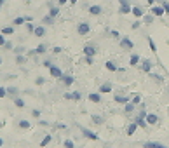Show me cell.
Instances as JSON below:
<instances>
[{"mask_svg": "<svg viewBox=\"0 0 169 148\" xmlns=\"http://www.w3.org/2000/svg\"><path fill=\"white\" fill-rule=\"evenodd\" d=\"M113 101L119 104H125L127 101H131V94H124V91H117L113 94Z\"/></svg>", "mask_w": 169, "mask_h": 148, "instance_id": "cell-1", "label": "cell"}, {"mask_svg": "<svg viewBox=\"0 0 169 148\" xmlns=\"http://www.w3.org/2000/svg\"><path fill=\"white\" fill-rule=\"evenodd\" d=\"M82 54H84V56L96 58V54H98V46H94V44H86V46L82 47Z\"/></svg>", "mask_w": 169, "mask_h": 148, "instance_id": "cell-2", "label": "cell"}, {"mask_svg": "<svg viewBox=\"0 0 169 148\" xmlns=\"http://www.w3.org/2000/svg\"><path fill=\"white\" fill-rule=\"evenodd\" d=\"M89 31H91V25L87 23V21H82V23H78V25H77V33H78L80 37L89 35Z\"/></svg>", "mask_w": 169, "mask_h": 148, "instance_id": "cell-3", "label": "cell"}, {"mask_svg": "<svg viewBox=\"0 0 169 148\" xmlns=\"http://www.w3.org/2000/svg\"><path fill=\"white\" fill-rule=\"evenodd\" d=\"M120 49L122 51H125V52H129V51H133V47H134V44H133V40L129 38V37H122L120 38Z\"/></svg>", "mask_w": 169, "mask_h": 148, "instance_id": "cell-4", "label": "cell"}, {"mask_svg": "<svg viewBox=\"0 0 169 148\" xmlns=\"http://www.w3.org/2000/svg\"><path fill=\"white\" fill-rule=\"evenodd\" d=\"M80 133H82L84 138H87V139H91V141H98V139H99V136H98L96 133H93L91 129H87V127H80Z\"/></svg>", "mask_w": 169, "mask_h": 148, "instance_id": "cell-5", "label": "cell"}, {"mask_svg": "<svg viewBox=\"0 0 169 148\" xmlns=\"http://www.w3.org/2000/svg\"><path fill=\"white\" fill-rule=\"evenodd\" d=\"M139 68H141L145 73H150V72L154 70V61H152V59H141Z\"/></svg>", "mask_w": 169, "mask_h": 148, "instance_id": "cell-6", "label": "cell"}, {"mask_svg": "<svg viewBox=\"0 0 169 148\" xmlns=\"http://www.w3.org/2000/svg\"><path fill=\"white\" fill-rule=\"evenodd\" d=\"M112 89H113V86H112V82H110V80H107V82H103L101 86L98 87V91H99L101 94H108V92H112Z\"/></svg>", "mask_w": 169, "mask_h": 148, "instance_id": "cell-7", "label": "cell"}, {"mask_svg": "<svg viewBox=\"0 0 169 148\" xmlns=\"http://www.w3.org/2000/svg\"><path fill=\"white\" fill-rule=\"evenodd\" d=\"M49 75H51L52 78H58V80H59V78L63 77V72H61V68H59V66L52 65V66L49 68Z\"/></svg>", "mask_w": 169, "mask_h": 148, "instance_id": "cell-8", "label": "cell"}, {"mask_svg": "<svg viewBox=\"0 0 169 148\" xmlns=\"http://www.w3.org/2000/svg\"><path fill=\"white\" fill-rule=\"evenodd\" d=\"M46 25H38V26H35V30H33V37H37V38H42V37H46Z\"/></svg>", "mask_w": 169, "mask_h": 148, "instance_id": "cell-9", "label": "cell"}, {"mask_svg": "<svg viewBox=\"0 0 169 148\" xmlns=\"http://www.w3.org/2000/svg\"><path fill=\"white\" fill-rule=\"evenodd\" d=\"M131 2H122L120 4V9H119V14H122V16H125V14H131Z\"/></svg>", "mask_w": 169, "mask_h": 148, "instance_id": "cell-10", "label": "cell"}, {"mask_svg": "<svg viewBox=\"0 0 169 148\" xmlns=\"http://www.w3.org/2000/svg\"><path fill=\"white\" fill-rule=\"evenodd\" d=\"M59 82L63 84L65 87H70V86H73V82H75V78L72 77V75H63L61 78H59Z\"/></svg>", "mask_w": 169, "mask_h": 148, "instance_id": "cell-11", "label": "cell"}, {"mask_svg": "<svg viewBox=\"0 0 169 148\" xmlns=\"http://www.w3.org/2000/svg\"><path fill=\"white\" fill-rule=\"evenodd\" d=\"M150 12H152V14H154L155 17H162V16L166 14V12H164V7H162V5H155V4L152 5V9H150Z\"/></svg>", "mask_w": 169, "mask_h": 148, "instance_id": "cell-12", "label": "cell"}, {"mask_svg": "<svg viewBox=\"0 0 169 148\" xmlns=\"http://www.w3.org/2000/svg\"><path fill=\"white\" fill-rule=\"evenodd\" d=\"M146 124L148 125H157L159 124V115L157 113H146Z\"/></svg>", "mask_w": 169, "mask_h": 148, "instance_id": "cell-13", "label": "cell"}, {"mask_svg": "<svg viewBox=\"0 0 169 148\" xmlns=\"http://www.w3.org/2000/svg\"><path fill=\"white\" fill-rule=\"evenodd\" d=\"M131 14H133L134 17H143V16H145V9H143L141 5H134V7L131 9Z\"/></svg>", "mask_w": 169, "mask_h": 148, "instance_id": "cell-14", "label": "cell"}, {"mask_svg": "<svg viewBox=\"0 0 169 148\" xmlns=\"http://www.w3.org/2000/svg\"><path fill=\"white\" fill-rule=\"evenodd\" d=\"M101 96H103V94H101L99 91H98V92H89L87 99H89L91 103H96V104H98V103H101Z\"/></svg>", "mask_w": 169, "mask_h": 148, "instance_id": "cell-15", "label": "cell"}, {"mask_svg": "<svg viewBox=\"0 0 169 148\" xmlns=\"http://www.w3.org/2000/svg\"><path fill=\"white\" fill-rule=\"evenodd\" d=\"M134 110H136V104H134L133 101H127V103L124 104V113H125V115H131Z\"/></svg>", "mask_w": 169, "mask_h": 148, "instance_id": "cell-16", "label": "cell"}, {"mask_svg": "<svg viewBox=\"0 0 169 148\" xmlns=\"http://www.w3.org/2000/svg\"><path fill=\"white\" fill-rule=\"evenodd\" d=\"M16 125H17L19 129H23V131H26V129H30V127H32L30 120H25V119H19V120L16 122Z\"/></svg>", "mask_w": 169, "mask_h": 148, "instance_id": "cell-17", "label": "cell"}, {"mask_svg": "<svg viewBox=\"0 0 169 148\" xmlns=\"http://www.w3.org/2000/svg\"><path fill=\"white\" fill-rule=\"evenodd\" d=\"M26 63H28V56L26 54H16V65L23 66V65H26Z\"/></svg>", "mask_w": 169, "mask_h": 148, "instance_id": "cell-18", "label": "cell"}, {"mask_svg": "<svg viewBox=\"0 0 169 148\" xmlns=\"http://www.w3.org/2000/svg\"><path fill=\"white\" fill-rule=\"evenodd\" d=\"M87 11H89V14H91V16H99V14L103 12V7L96 4V5H91V7H89Z\"/></svg>", "mask_w": 169, "mask_h": 148, "instance_id": "cell-19", "label": "cell"}, {"mask_svg": "<svg viewBox=\"0 0 169 148\" xmlns=\"http://www.w3.org/2000/svg\"><path fill=\"white\" fill-rule=\"evenodd\" d=\"M136 131H138V124H136V122L133 120V122H131V124L127 125V129H125V134H127V136H133V134H134Z\"/></svg>", "mask_w": 169, "mask_h": 148, "instance_id": "cell-20", "label": "cell"}, {"mask_svg": "<svg viewBox=\"0 0 169 148\" xmlns=\"http://www.w3.org/2000/svg\"><path fill=\"white\" fill-rule=\"evenodd\" d=\"M139 63H141L139 54H131V58H129V65H131V66H138Z\"/></svg>", "mask_w": 169, "mask_h": 148, "instance_id": "cell-21", "label": "cell"}, {"mask_svg": "<svg viewBox=\"0 0 169 148\" xmlns=\"http://www.w3.org/2000/svg\"><path fill=\"white\" fill-rule=\"evenodd\" d=\"M143 146L145 148H164V145L159 141H146V143H143Z\"/></svg>", "mask_w": 169, "mask_h": 148, "instance_id": "cell-22", "label": "cell"}, {"mask_svg": "<svg viewBox=\"0 0 169 148\" xmlns=\"http://www.w3.org/2000/svg\"><path fill=\"white\" fill-rule=\"evenodd\" d=\"M7 96L14 99L16 96H19V89H17V87H14V86H11V87H7Z\"/></svg>", "mask_w": 169, "mask_h": 148, "instance_id": "cell-23", "label": "cell"}, {"mask_svg": "<svg viewBox=\"0 0 169 148\" xmlns=\"http://www.w3.org/2000/svg\"><path fill=\"white\" fill-rule=\"evenodd\" d=\"M54 21H56V17H52L51 14H47V16H44V17H42V23H44L46 26H51V25H54Z\"/></svg>", "mask_w": 169, "mask_h": 148, "instance_id": "cell-24", "label": "cell"}, {"mask_svg": "<svg viewBox=\"0 0 169 148\" xmlns=\"http://www.w3.org/2000/svg\"><path fill=\"white\" fill-rule=\"evenodd\" d=\"M35 51H37V56L46 54V52H47V44H38V46L35 47Z\"/></svg>", "mask_w": 169, "mask_h": 148, "instance_id": "cell-25", "label": "cell"}, {"mask_svg": "<svg viewBox=\"0 0 169 148\" xmlns=\"http://www.w3.org/2000/svg\"><path fill=\"white\" fill-rule=\"evenodd\" d=\"M14 31H16V26H14V25H11V26H4V28H2V33H4L5 37L14 35Z\"/></svg>", "mask_w": 169, "mask_h": 148, "instance_id": "cell-26", "label": "cell"}, {"mask_svg": "<svg viewBox=\"0 0 169 148\" xmlns=\"http://www.w3.org/2000/svg\"><path fill=\"white\" fill-rule=\"evenodd\" d=\"M105 68H107L108 72H117V63L115 61H107V63H105Z\"/></svg>", "mask_w": 169, "mask_h": 148, "instance_id": "cell-27", "label": "cell"}, {"mask_svg": "<svg viewBox=\"0 0 169 148\" xmlns=\"http://www.w3.org/2000/svg\"><path fill=\"white\" fill-rule=\"evenodd\" d=\"M154 17H155V16H154L152 12H150V14H145V16H143V23H145L146 26H150V25L154 23Z\"/></svg>", "mask_w": 169, "mask_h": 148, "instance_id": "cell-28", "label": "cell"}, {"mask_svg": "<svg viewBox=\"0 0 169 148\" xmlns=\"http://www.w3.org/2000/svg\"><path fill=\"white\" fill-rule=\"evenodd\" d=\"M25 23H26L25 16H17V17L12 19V25H14V26H21V25H25Z\"/></svg>", "mask_w": 169, "mask_h": 148, "instance_id": "cell-29", "label": "cell"}, {"mask_svg": "<svg viewBox=\"0 0 169 148\" xmlns=\"http://www.w3.org/2000/svg\"><path fill=\"white\" fill-rule=\"evenodd\" d=\"M14 106H16V108H25V106H26V104H25V99L19 98V96H16V98H14Z\"/></svg>", "mask_w": 169, "mask_h": 148, "instance_id": "cell-30", "label": "cell"}, {"mask_svg": "<svg viewBox=\"0 0 169 148\" xmlns=\"http://www.w3.org/2000/svg\"><path fill=\"white\" fill-rule=\"evenodd\" d=\"M131 101L138 106V104L141 103V94H138V92H131Z\"/></svg>", "mask_w": 169, "mask_h": 148, "instance_id": "cell-31", "label": "cell"}, {"mask_svg": "<svg viewBox=\"0 0 169 148\" xmlns=\"http://www.w3.org/2000/svg\"><path fill=\"white\" fill-rule=\"evenodd\" d=\"M91 119H93V124H96V125H103L105 124V119L101 115H93Z\"/></svg>", "mask_w": 169, "mask_h": 148, "instance_id": "cell-32", "label": "cell"}, {"mask_svg": "<svg viewBox=\"0 0 169 148\" xmlns=\"http://www.w3.org/2000/svg\"><path fill=\"white\" fill-rule=\"evenodd\" d=\"M59 11H61L59 5H52V7L49 9V14H51L52 17H58V16H59Z\"/></svg>", "mask_w": 169, "mask_h": 148, "instance_id": "cell-33", "label": "cell"}, {"mask_svg": "<svg viewBox=\"0 0 169 148\" xmlns=\"http://www.w3.org/2000/svg\"><path fill=\"white\" fill-rule=\"evenodd\" d=\"M148 75H150V78H152L154 82H157V84H162V82H164V80H162V77H160V75H157V73H154V72H150Z\"/></svg>", "mask_w": 169, "mask_h": 148, "instance_id": "cell-34", "label": "cell"}, {"mask_svg": "<svg viewBox=\"0 0 169 148\" xmlns=\"http://www.w3.org/2000/svg\"><path fill=\"white\" fill-rule=\"evenodd\" d=\"M12 51H14V54H26V47L25 46H16Z\"/></svg>", "mask_w": 169, "mask_h": 148, "instance_id": "cell-35", "label": "cell"}, {"mask_svg": "<svg viewBox=\"0 0 169 148\" xmlns=\"http://www.w3.org/2000/svg\"><path fill=\"white\" fill-rule=\"evenodd\" d=\"M51 141H52V136H51V134H46V136H44V139L40 141V146H47Z\"/></svg>", "mask_w": 169, "mask_h": 148, "instance_id": "cell-36", "label": "cell"}, {"mask_svg": "<svg viewBox=\"0 0 169 148\" xmlns=\"http://www.w3.org/2000/svg\"><path fill=\"white\" fill-rule=\"evenodd\" d=\"M2 49H4V51H11V49H14V44H12L11 40H5V44L2 46Z\"/></svg>", "mask_w": 169, "mask_h": 148, "instance_id": "cell-37", "label": "cell"}, {"mask_svg": "<svg viewBox=\"0 0 169 148\" xmlns=\"http://www.w3.org/2000/svg\"><path fill=\"white\" fill-rule=\"evenodd\" d=\"M25 25H26V31L33 35V30H35V25L32 23V21H26V23H25Z\"/></svg>", "mask_w": 169, "mask_h": 148, "instance_id": "cell-38", "label": "cell"}, {"mask_svg": "<svg viewBox=\"0 0 169 148\" xmlns=\"http://www.w3.org/2000/svg\"><path fill=\"white\" fill-rule=\"evenodd\" d=\"M148 46H150L152 52H157V46H155V42L152 40V37H148Z\"/></svg>", "mask_w": 169, "mask_h": 148, "instance_id": "cell-39", "label": "cell"}, {"mask_svg": "<svg viewBox=\"0 0 169 148\" xmlns=\"http://www.w3.org/2000/svg\"><path fill=\"white\" fill-rule=\"evenodd\" d=\"M72 94H73V101H80L82 99V92L80 91H73Z\"/></svg>", "mask_w": 169, "mask_h": 148, "instance_id": "cell-40", "label": "cell"}, {"mask_svg": "<svg viewBox=\"0 0 169 148\" xmlns=\"http://www.w3.org/2000/svg\"><path fill=\"white\" fill-rule=\"evenodd\" d=\"M44 84H46V78L44 77H37L35 78V86H44Z\"/></svg>", "mask_w": 169, "mask_h": 148, "instance_id": "cell-41", "label": "cell"}, {"mask_svg": "<svg viewBox=\"0 0 169 148\" xmlns=\"http://www.w3.org/2000/svg\"><path fill=\"white\" fill-rule=\"evenodd\" d=\"M42 66H44V68H47V70H49V68L52 66V61H51V59H44V61H42Z\"/></svg>", "mask_w": 169, "mask_h": 148, "instance_id": "cell-42", "label": "cell"}, {"mask_svg": "<svg viewBox=\"0 0 169 148\" xmlns=\"http://www.w3.org/2000/svg\"><path fill=\"white\" fill-rule=\"evenodd\" d=\"M63 146H66V148H73V146H75V143H73L72 139H65V141H63Z\"/></svg>", "mask_w": 169, "mask_h": 148, "instance_id": "cell-43", "label": "cell"}, {"mask_svg": "<svg viewBox=\"0 0 169 148\" xmlns=\"http://www.w3.org/2000/svg\"><path fill=\"white\" fill-rule=\"evenodd\" d=\"M139 26H141V21H139V17H136V21L131 25V28H133V30H138Z\"/></svg>", "mask_w": 169, "mask_h": 148, "instance_id": "cell-44", "label": "cell"}, {"mask_svg": "<svg viewBox=\"0 0 169 148\" xmlns=\"http://www.w3.org/2000/svg\"><path fill=\"white\" fill-rule=\"evenodd\" d=\"M110 37H112V38H115V40H117V38H120V33H119V31H117V30H110Z\"/></svg>", "mask_w": 169, "mask_h": 148, "instance_id": "cell-45", "label": "cell"}, {"mask_svg": "<svg viewBox=\"0 0 169 148\" xmlns=\"http://www.w3.org/2000/svg\"><path fill=\"white\" fill-rule=\"evenodd\" d=\"M5 96H7V87H2V86H0V99L5 98Z\"/></svg>", "mask_w": 169, "mask_h": 148, "instance_id": "cell-46", "label": "cell"}, {"mask_svg": "<svg viewBox=\"0 0 169 148\" xmlns=\"http://www.w3.org/2000/svg\"><path fill=\"white\" fill-rule=\"evenodd\" d=\"M84 63H86V65H93V63H94V58L86 56V58H84Z\"/></svg>", "mask_w": 169, "mask_h": 148, "instance_id": "cell-47", "label": "cell"}, {"mask_svg": "<svg viewBox=\"0 0 169 148\" xmlns=\"http://www.w3.org/2000/svg\"><path fill=\"white\" fill-rule=\"evenodd\" d=\"M162 7H164V12L169 14V2H166V0H164V2H162Z\"/></svg>", "mask_w": 169, "mask_h": 148, "instance_id": "cell-48", "label": "cell"}, {"mask_svg": "<svg viewBox=\"0 0 169 148\" xmlns=\"http://www.w3.org/2000/svg\"><path fill=\"white\" fill-rule=\"evenodd\" d=\"M32 117L33 119H40V110H32Z\"/></svg>", "mask_w": 169, "mask_h": 148, "instance_id": "cell-49", "label": "cell"}, {"mask_svg": "<svg viewBox=\"0 0 169 148\" xmlns=\"http://www.w3.org/2000/svg\"><path fill=\"white\" fill-rule=\"evenodd\" d=\"M4 44H5V35H4L2 31H0V47H2Z\"/></svg>", "mask_w": 169, "mask_h": 148, "instance_id": "cell-50", "label": "cell"}, {"mask_svg": "<svg viewBox=\"0 0 169 148\" xmlns=\"http://www.w3.org/2000/svg\"><path fill=\"white\" fill-rule=\"evenodd\" d=\"M63 98L70 101V99H73V94H72V92H65V94H63Z\"/></svg>", "mask_w": 169, "mask_h": 148, "instance_id": "cell-51", "label": "cell"}, {"mask_svg": "<svg viewBox=\"0 0 169 148\" xmlns=\"http://www.w3.org/2000/svg\"><path fill=\"white\" fill-rule=\"evenodd\" d=\"M61 51H63V49H61L59 46H56V47H52V52H54V54H59Z\"/></svg>", "mask_w": 169, "mask_h": 148, "instance_id": "cell-52", "label": "cell"}, {"mask_svg": "<svg viewBox=\"0 0 169 148\" xmlns=\"http://www.w3.org/2000/svg\"><path fill=\"white\" fill-rule=\"evenodd\" d=\"M38 125H44V127H47V125H51L47 120H38Z\"/></svg>", "mask_w": 169, "mask_h": 148, "instance_id": "cell-53", "label": "cell"}, {"mask_svg": "<svg viewBox=\"0 0 169 148\" xmlns=\"http://www.w3.org/2000/svg\"><path fill=\"white\" fill-rule=\"evenodd\" d=\"M65 4H68V0H58V5H65Z\"/></svg>", "mask_w": 169, "mask_h": 148, "instance_id": "cell-54", "label": "cell"}, {"mask_svg": "<svg viewBox=\"0 0 169 148\" xmlns=\"http://www.w3.org/2000/svg\"><path fill=\"white\" fill-rule=\"evenodd\" d=\"M146 2H148V4H150V5H154V4H155V2H157V0H146Z\"/></svg>", "mask_w": 169, "mask_h": 148, "instance_id": "cell-55", "label": "cell"}, {"mask_svg": "<svg viewBox=\"0 0 169 148\" xmlns=\"http://www.w3.org/2000/svg\"><path fill=\"white\" fill-rule=\"evenodd\" d=\"M68 2H70V4H72V5H75V4H77V2H78V0H68Z\"/></svg>", "mask_w": 169, "mask_h": 148, "instance_id": "cell-56", "label": "cell"}, {"mask_svg": "<svg viewBox=\"0 0 169 148\" xmlns=\"http://www.w3.org/2000/svg\"><path fill=\"white\" fill-rule=\"evenodd\" d=\"M2 7H4V0H0V11H2Z\"/></svg>", "mask_w": 169, "mask_h": 148, "instance_id": "cell-57", "label": "cell"}, {"mask_svg": "<svg viewBox=\"0 0 169 148\" xmlns=\"http://www.w3.org/2000/svg\"><path fill=\"white\" fill-rule=\"evenodd\" d=\"M2 145H4V139H2V138H0V146H2Z\"/></svg>", "mask_w": 169, "mask_h": 148, "instance_id": "cell-58", "label": "cell"}, {"mask_svg": "<svg viewBox=\"0 0 169 148\" xmlns=\"http://www.w3.org/2000/svg\"><path fill=\"white\" fill-rule=\"evenodd\" d=\"M0 127H4V122H0Z\"/></svg>", "mask_w": 169, "mask_h": 148, "instance_id": "cell-59", "label": "cell"}, {"mask_svg": "<svg viewBox=\"0 0 169 148\" xmlns=\"http://www.w3.org/2000/svg\"><path fill=\"white\" fill-rule=\"evenodd\" d=\"M2 61H4V59H2V58H0V65H2Z\"/></svg>", "mask_w": 169, "mask_h": 148, "instance_id": "cell-60", "label": "cell"}, {"mask_svg": "<svg viewBox=\"0 0 169 148\" xmlns=\"http://www.w3.org/2000/svg\"><path fill=\"white\" fill-rule=\"evenodd\" d=\"M159 2H164V0H159Z\"/></svg>", "mask_w": 169, "mask_h": 148, "instance_id": "cell-61", "label": "cell"}]
</instances>
